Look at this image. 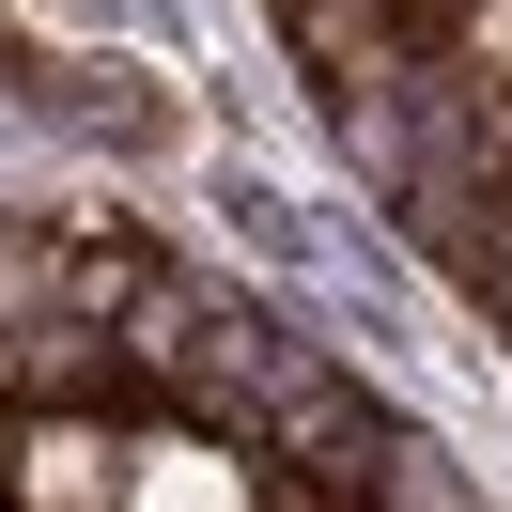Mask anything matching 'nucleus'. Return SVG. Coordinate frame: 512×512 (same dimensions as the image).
<instances>
[{"label":"nucleus","mask_w":512,"mask_h":512,"mask_svg":"<svg viewBox=\"0 0 512 512\" xmlns=\"http://www.w3.org/2000/svg\"><path fill=\"white\" fill-rule=\"evenodd\" d=\"M0 497L16 512H125V435H109V404H16Z\"/></svg>","instance_id":"obj_1"},{"label":"nucleus","mask_w":512,"mask_h":512,"mask_svg":"<svg viewBox=\"0 0 512 512\" xmlns=\"http://www.w3.org/2000/svg\"><path fill=\"white\" fill-rule=\"evenodd\" d=\"M249 497H264V450L233 466L202 419H187L171 450H140V466H125V512H249Z\"/></svg>","instance_id":"obj_2"},{"label":"nucleus","mask_w":512,"mask_h":512,"mask_svg":"<svg viewBox=\"0 0 512 512\" xmlns=\"http://www.w3.org/2000/svg\"><path fill=\"white\" fill-rule=\"evenodd\" d=\"M16 78H32V109H47V125H78V140H171V109L140 94V78H109V63H47V47H32Z\"/></svg>","instance_id":"obj_3"},{"label":"nucleus","mask_w":512,"mask_h":512,"mask_svg":"<svg viewBox=\"0 0 512 512\" xmlns=\"http://www.w3.org/2000/svg\"><path fill=\"white\" fill-rule=\"evenodd\" d=\"M342 497H357V512H481V481L450 466L435 435H388V419H373V450H357V481H342Z\"/></svg>","instance_id":"obj_4"},{"label":"nucleus","mask_w":512,"mask_h":512,"mask_svg":"<svg viewBox=\"0 0 512 512\" xmlns=\"http://www.w3.org/2000/svg\"><path fill=\"white\" fill-rule=\"evenodd\" d=\"M466 156L512 187V63H466Z\"/></svg>","instance_id":"obj_5"},{"label":"nucleus","mask_w":512,"mask_h":512,"mask_svg":"<svg viewBox=\"0 0 512 512\" xmlns=\"http://www.w3.org/2000/svg\"><path fill=\"white\" fill-rule=\"evenodd\" d=\"M125 16H156V0H125Z\"/></svg>","instance_id":"obj_6"},{"label":"nucleus","mask_w":512,"mask_h":512,"mask_svg":"<svg viewBox=\"0 0 512 512\" xmlns=\"http://www.w3.org/2000/svg\"><path fill=\"white\" fill-rule=\"evenodd\" d=\"M0 512H16V497H0Z\"/></svg>","instance_id":"obj_7"}]
</instances>
